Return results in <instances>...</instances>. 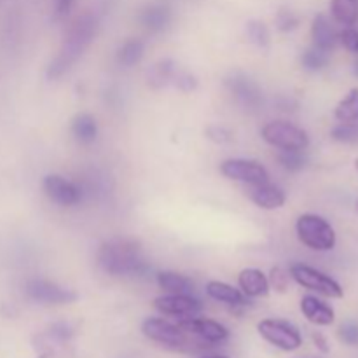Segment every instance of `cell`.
Returning a JSON list of instances; mask_svg holds the SVG:
<instances>
[{"instance_id":"obj_1","label":"cell","mask_w":358,"mask_h":358,"mask_svg":"<svg viewBox=\"0 0 358 358\" xmlns=\"http://www.w3.org/2000/svg\"><path fill=\"white\" fill-rule=\"evenodd\" d=\"M98 266L112 276H145L150 269L140 243L131 238L105 241L98 250Z\"/></svg>"},{"instance_id":"obj_2","label":"cell","mask_w":358,"mask_h":358,"mask_svg":"<svg viewBox=\"0 0 358 358\" xmlns=\"http://www.w3.org/2000/svg\"><path fill=\"white\" fill-rule=\"evenodd\" d=\"M96 17L90 13L83 14V16H79L73 21L72 27L66 31L65 38H63L58 55L49 63L48 79H59L63 73L69 72L79 62V58L84 55L87 45L91 44V41L96 35Z\"/></svg>"},{"instance_id":"obj_3","label":"cell","mask_w":358,"mask_h":358,"mask_svg":"<svg viewBox=\"0 0 358 358\" xmlns=\"http://www.w3.org/2000/svg\"><path fill=\"white\" fill-rule=\"evenodd\" d=\"M142 332L147 339L157 343L163 348L173 350L180 353H192V352H205L212 345L199 341L194 336L187 334L182 331L178 325L170 324L163 318H147L142 324Z\"/></svg>"},{"instance_id":"obj_4","label":"cell","mask_w":358,"mask_h":358,"mask_svg":"<svg viewBox=\"0 0 358 358\" xmlns=\"http://www.w3.org/2000/svg\"><path fill=\"white\" fill-rule=\"evenodd\" d=\"M297 236L301 243L315 252H329L336 247V231L324 217L304 213L297 219Z\"/></svg>"},{"instance_id":"obj_5","label":"cell","mask_w":358,"mask_h":358,"mask_svg":"<svg viewBox=\"0 0 358 358\" xmlns=\"http://www.w3.org/2000/svg\"><path fill=\"white\" fill-rule=\"evenodd\" d=\"M262 138L266 143L280 150H306L310 136L299 126L287 121H271L262 128Z\"/></svg>"},{"instance_id":"obj_6","label":"cell","mask_w":358,"mask_h":358,"mask_svg":"<svg viewBox=\"0 0 358 358\" xmlns=\"http://www.w3.org/2000/svg\"><path fill=\"white\" fill-rule=\"evenodd\" d=\"M259 334L269 345L283 350V352H296L303 345V336L299 329L287 320H278V318H268V320L259 322L257 325Z\"/></svg>"},{"instance_id":"obj_7","label":"cell","mask_w":358,"mask_h":358,"mask_svg":"<svg viewBox=\"0 0 358 358\" xmlns=\"http://www.w3.org/2000/svg\"><path fill=\"white\" fill-rule=\"evenodd\" d=\"M290 278L296 280L304 289L313 290V292L331 297V299H341L345 296L343 287L332 276L325 275V273L318 271V269L311 268V266L294 264L290 268Z\"/></svg>"},{"instance_id":"obj_8","label":"cell","mask_w":358,"mask_h":358,"mask_svg":"<svg viewBox=\"0 0 358 358\" xmlns=\"http://www.w3.org/2000/svg\"><path fill=\"white\" fill-rule=\"evenodd\" d=\"M42 189L45 196L59 206H76L84 198L83 185L66 180L62 175H48L42 182Z\"/></svg>"},{"instance_id":"obj_9","label":"cell","mask_w":358,"mask_h":358,"mask_svg":"<svg viewBox=\"0 0 358 358\" xmlns=\"http://www.w3.org/2000/svg\"><path fill=\"white\" fill-rule=\"evenodd\" d=\"M220 173L229 180L255 185L269 182V173L261 163L252 159H227L220 164Z\"/></svg>"},{"instance_id":"obj_10","label":"cell","mask_w":358,"mask_h":358,"mask_svg":"<svg viewBox=\"0 0 358 358\" xmlns=\"http://www.w3.org/2000/svg\"><path fill=\"white\" fill-rule=\"evenodd\" d=\"M24 292L31 301L42 304H70L77 299V294L73 290L42 278L30 280L24 287Z\"/></svg>"},{"instance_id":"obj_11","label":"cell","mask_w":358,"mask_h":358,"mask_svg":"<svg viewBox=\"0 0 358 358\" xmlns=\"http://www.w3.org/2000/svg\"><path fill=\"white\" fill-rule=\"evenodd\" d=\"M178 327L185 331L187 334L194 336L199 341L206 343V345H220L229 338V331L224 327L222 324L215 320H206V318H182L178 322Z\"/></svg>"},{"instance_id":"obj_12","label":"cell","mask_w":358,"mask_h":358,"mask_svg":"<svg viewBox=\"0 0 358 358\" xmlns=\"http://www.w3.org/2000/svg\"><path fill=\"white\" fill-rule=\"evenodd\" d=\"M226 86L229 93L233 94L234 100L241 105V107L248 108V110H255L262 105V91L255 80L245 73H233L226 79Z\"/></svg>"},{"instance_id":"obj_13","label":"cell","mask_w":358,"mask_h":358,"mask_svg":"<svg viewBox=\"0 0 358 358\" xmlns=\"http://www.w3.org/2000/svg\"><path fill=\"white\" fill-rule=\"evenodd\" d=\"M154 306L157 311L164 315H171V317H196L201 313L203 304L198 297L192 294H168V296H161L154 299Z\"/></svg>"},{"instance_id":"obj_14","label":"cell","mask_w":358,"mask_h":358,"mask_svg":"<svg viewBox=\"0 0 358 358\" xmlns=\"http://www.w3.org/2000/svg\"><path fill=\"white\" fill-rule=\"evenodd\" d=\"M248 198H250L252 203H255L259 208L264 210L282 208L287 201V196L285 192H283V189L275 184H269V182L250 185V189H248Z\"/></svg>"},{"instance_id":"obj_15","label":"cell","mask_w":358,"mask_h":358,"mask_svg":"<svg viewBox=\"0 0 358 358\" xmlns=\"http://www.w3.org/2000/svg\"><path fill=\"white\" fill-rule=\"evenodd\" d=\"M171 21V9L170 3L163 2H152L147 7H143L142 13H140V23L145 30H149L150 34H159L164 28L170 24Z\"/></svg>"},{"instance_id":"obj_16","label":"cell","mask_w":358,"mask_h":358,"mask_svg":"<svg viewBox=\"0 0 358 358\" xmlns=\"http://www.w3.org/2000/svg\"><path fill=\"white\" fill-rule=\"evenodd\" d=\"M301 311H303L304 317L308 318V322L315 325H332L336 320V313L327 303H324L322 299L315 296H304L301 301Z\"/></svg>"},{"instance_id":"obj_17","label":"cell","mask_w":358,"mask_h":358,"mask_svg":"<svg viewBox=\"0 0 358 358\" xmlns=\"http://www.w3.org/2000/svg\"><path fill=\"white\" fill-rule=\"evenodd\" d=\"M311 37H313L315 48L324 49V51H332L339 42V34L325 14L315 16L313 24H311Z\"/></svg>"},{"instance_id":"obj_18","label":"cell","mask_w":358,"mask_h":358,"mask_svg":"<svg viewBox=\"0 0 358 358\" xmlns=\"http://www.w3.org/2000/svg\"><path fill=\"white\" fill-rule=\"evenodd\" d=\"M238 283H240L241 292L247 297H262L268 296L269 292V280L261 269H243L238 276Z\"/></svg>"},{"instance_id":"obj_19","label":"cell","mask_w":358,"mask_h":358,"mask_svg":"<svg viewBox=\"0 0 358 358\" xmlns=\"http://www.w3.org/2000/svg\"><path fill=\"white\" fill-rule=\"evenodd\" d=\"M206 294L212 297L213 301L217 303H224L227 306H233V308H240L247 304V296H245L241 290L234 289V287L227 285L224 282H208L206 285Z\"/></svg>"},{"instance_id":"obj_20","label":"cell","mask_w":358,"mask_h":358,"mask_svg":"<svg viewBox=\"0 0 358 358\" xmlns=\"http://www.w3.org/2000/svg\"><path fill=\"white\" fill-rule=\"evenodd\" d=\"M72 135L79 143H93L98 136L96 119L91 114H77L72 121Z\"/></svg>"},{"instance_id":"obj_21","label":"cell","mask_w":358,"mask_h":358,"mask_svg":"<svg viewBox=\"0 0 358 358\" xmlns=\"http://www.w3.org/2000/svg\"><path fill=\"white\" fill-rule=\"evenodd\" d=\"M177 69L178 66L171 59H161L156 65L150 66V70L147 72V83L154 90H159L166 84H171V79H173Z\"/></svg>"},{"instance_id":"obj_22","label":"cell","mask_w":358,"mask_h":358,"mask_svg":"<svg viewBox=\"0 0 358 358\" xmlns=\"http://www.w3.org/2000/svg\"><path fill=\"white\" fill-rule=\"evenodd\" d=\"M157 285L170 294H192L194 283L187 276L173 271H164L157 275Z\"/></svg>"},{"instance_id":"obj_23","label":"cell","mask_w":358,"mask_h":358,"mask_svg":"<svg viewBox=\"0 0 358 358\" xmlns=\"http://www.w3.org/2000/svg\"><path fill=\"white\" fill-rule=\"evenodd\" d=\"M332 17L343 27H353L358 21V0H332Z\"/></svg>"},{"instance_id":"obj_24","label":"cell","mask_w":358,"mask_h":358,"mask_svg":"<svg viewBox=\"0 0 358 358\" xmlns=\"http://www.w3.org/2000/svg\"><path fill=\"white\" fill-rule=\"evenodd\" d=\"M334 115L339 122L358 121V87L350 90V93L339 101L334 110Z\"/></svg>"},{"instance_id":"obj_25","label":"cell","mask_w":358,"mask_h":358,"mask_svg":"<svg viewBox=\"0 0 358 358\" xmlns=\"http://www.w3.org/2000/svg\"><path fill=\"white\" fill-rule=\"evenodd\" d=\"M143 52H145L143 42L140 38H129L119 48L117 62L124 66H133L140 63V59L143 58Z\"/></svg>"},{"instance_id":"obj_26","label":"cell","mask_w":358,"mask_h":358,"mask_svg":"<svg viewBox=\"0 0 358 358\" xmlns=\"http://www.w3.org/2000/svg\"><path fill=\"white\" fill-rule=\"evenodd\" d=\"M301 63L306 70L310 72H318V70L325 69L329 63V51H324V49L318 48H310L304 51L303 58H301Z\"/></svg>"},{"instance_id":"obj_27","label":"cell","mask_w":358,"mask_h":358,"mask_svg":"<svg viewBox=\"0 0 358 358\" xmlns=\"http://www.w3.org/2000/svg\"><path fill=\"white\" fill-rule=\"evenodd\" d=\"M276 159L287 171H301L308 163L304 150H280Z\"/></svg>"},{"instance_id":"obj_28","label":"cell","mask_w":358,"mask_h":358,"mask_svg":"<svg viewBox=\"0 0 358 358\" xmlns=\"http://www.w3.org/2000/svg\"><path fill=\"white\" fill-rule=\"evenodd\" d=\"M247 37L252 44L259 45V48H266L271 41L268 27L262 21H248L247 23Z\"/></svg>"},{"instance_id":"obj_29","label":"cell","mask_w":358,"mask_h":358,"mask_svg":"<svg viewBox=\"0 0 358 358\" xmlns=\"http://www.w3.org/2000/svg\"><path fill=\"white\" fill-rule=\"evenodd\" d=\"M332 138L343 143L358 142V124L357 122H339V126L332 129Z\"/></svg>"},{"instance_id":"obj_30","label":"cell","mask_w":358,"mask_h":358,"mask_svg":"<svg viewBox=\"0 0 358 358\" xmlns=\"http://www.w3.org/2000/svg\"><path fill=\"white\" fill-rule=\"evenodd\" d=\"M171 84L177 86L180 91H184V93H191V91H194L196 87H198V80H196V77L192 76V73L185 72V70H180V69H177V72H175L173 79H171Z\"/></svg>"},{"instance_id":"obj_31","label":"cell","mask_w":358,"mask_h":358,"mask_svg":"<svg viewBox=\"0 0 358 358\" xmlns=\"http://www.w3.org/2000/svg\"><path fill=\"white\" fill-rule=\"evenodd\" d=\"M276 27L280 31L287 34V31H294L299 27V17L292 13V10L282 9L276 14Z\"/></svg>"},{"instance_id":"obj_32","label":"cell","mask_w":358,"mask_h":358,"mask_svg":"<svg viewBox=\"0 0 358 358\" xmlns=\"http://www.w3.org/2000/svg\"><path fill=\"white\" fill-rule=\"evenodd\" d=\"M206 138L212 140V142L215 143H229L233 142L234 135L231 129L224 128V126H219V124H212L206 128Z\"/></svg>"},{"instance_id":"obj_33","label":"cell","mask_w":358,"mask_h":358,"mask_svg":"<svg viewBox=\"0 0 358 358\" xmlns=\"http://www.w3.org/2000/svg\"><path fill=\"white\" fill-rule=\"evenodd\" d=\"M339 339L350 346H358V324L357 322H345L338 331Z\"/></svg>"},{"instance_id":"obj_34","label":"cell","mask_w":358,"mask_h":358,"mask_svg":"<svg viewBox=\"0 0 358 358\" xmlns=\"http://www.w3.org/2000/svg\"><path fill=\"white\" fill-rule=\"evenodd\" d=\"M339 42H341L343 48H345L346 51L358 55V30H355V28L346 27L345 30L339 34Z\"/></svg>"},{"instance_id":"obj_35","label":"cell","mask_w":358,"mask_h":358,"mask_svg":"<svg viewBox=\"0 0 358 358\" xmlns=\"http://www.w3.org/2000/svg\"><path fill=\"white\" fill-rule=\"evenodd\" d=\"M289 282H290V273H287L285 269H282V268L273 269L271 283L276 290H280V292H285L287 287H289Z\"/></svg>"},{"instance_id":"obj_36","label":"cell","mask_w":358,"mask_h":358,"mask_svg":"<svg viewBox=\"0 0 358 358\" xmlns=\"http://www.w3.org/2000/svg\"><path fill=\"white\" fill-rule=\"evenodd\" d=\"M73 0H55V16L56 20H62V17L69 16V13L72 10Z\"/></svg>"},{"instance_id":"obj_37","label":"cell","mask_w":358,"mask_h":358,"mask_svg":"<svg viewBox=\"0 0 358 358\" xmlns=\"http://www.w3.org/2000/svg\"><path fill=\"white\" fill-rule=\"evenodd\" d=\"M313 343H315V345H317V348L320 350V352H324V353L329 352L327 339H325L324 336L320 334V332H313Z\"/></svg>"},{"instance_id":"obj_38","label":"cell","mask_w":358,"mask_h":358,"mask_svg":"<svg viewBox=\"0 0 358 358\" xmlns=\"http://www.w3.org/2000/svg\"><path fill=\"white\" fill-rule=\"evenodd\" d=\"M199 358H227V357H222V355H206V357H199Z\"/></svg>"},{"instance_id":"obj_39","label":"cell","mask_w":358,"mask_h":358,"mask_svg":"<svg viewBox=\"0 0 358 358\" xmlns=\"http://www.w3.org/2000/svg\"><path fill=\"white\" fill-rule=\"evenodd\" d=\"M357 212H358V201H357Z\"/></svg>"}]
</instances>
